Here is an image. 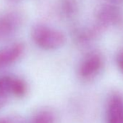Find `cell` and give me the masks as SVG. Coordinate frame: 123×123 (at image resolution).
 I'll list each match as a JSON object with an SVG mask.
<instances>
[{"mask_svg": "<svg viewBox=\"0 0 123 123\" xmlns=\"http://www.w3.org/2000/svg\"><path fill=\"white\" fill-rule=\"evenodd\" d=\"M31 38L36 46L44 50H55L62 46L66 41L61 31L46 24H36L31 30Z\"/></svg>", "mask_w": 123, "mask_h": 123, "instance_id": "obj_1", "label": "cell"}, {"mask_svg": "<svg viewBox=\"0 0 123 123\" xmlns=\"http://www.w3.org/2000/svg\"><path fill=\"white\" fill-rule=\"evenodd\" d=\"M23 23V14L15 10H10L0 13V42L14 36Z\"/></svg>", "mask_w": 123, "mask_h": 123, "instance_id": "obj_2", "label": "cell"}, {"mask_svg": "<svg viewBox=\"0 0 123 123\" xmlns=\"http://www.w3.org/2000/svg\"><path fill=\"white\" fill-rule=\"evenodd\" d=\"M104 61L102 55L97 51L88 54L81 61L78 68L79 76L85 80L94 79L103 69Z\"/></svg>", "mask_w": 123, "mask_h": 123, "instance_id": "obj_3", "label": "cell"}, {"mask_svg": "<svg viewBox=\"0 0 123 123\" xmlns=\"http://www.w3.org/2000/svg\"><path fill=\"white\" fill-rule=\"evenodd\" d=\"M26 92L27 85L23 79L10 75L0 76V96L7 98L10 96L22 97Z\"/></svg>", "mask_w": 123, "mask_h": 123, "instance_id": "obj_4", "label": "cell"}, {"mask_svg": "<svg viewBox=\"0 0 123 123\" xmlns=\"http://www.w3.org/2000/svg\"><path fill=\"white\" fill-rule=\"evenodd\" d=\"M24 49L25 46L20 42L0 49V69L6 68L15 63L23 56Z\"/></svg>", "mask_w": 123, "mask_h": 123, "instance_id": "obj_5", "label": "cell"}, {"mask_svg": "<svg viewBox=\"0 0 123 123\" xmlns=\"http://www.w3.org/2000/svg\"><path fill=\"white\" fill-rule=\"evenodd\" d=\"M106 123H123V98L119 93H113L108 100Z\"/></svg>", "mask_w": 123, "mask_h": 123, "instance_id": "obj_6", "label": "cell"}, {"mask_svg": "<svg viewBox=\"0 0 123 123\" xmlns=\"http://www.w3.org/2000/svg\"><path fill=\"white\" fill-rule=\"evenodd\" d=\"M27 123H56V116L52 110L43 109L36 111Z\"/></svg>", "mask_w": 123, "mask_h": 123, "instance_id": "obj_7", "label": "cell"}, {"mask_svg": "<svg viewBox=\"0 0 123 123\" xmlns=\"http://www.w3.org/2000/svg\"><path fill=\"white\" fill-rule=\"evenodd\" d=\"M78 10L75 0H62L60 3V11L65 18L73 16Z\"/></svg>", "mask_w": 123, "mask_h": 123, "instance_id": "obj_8", "label": "cell"}, {"mask_svg": "<svg viewBox=\"0 0 123 123\" xmlns=\"http://www.w3.org/2000/svg\"><path fill=\"white\" fill-rule=\"evenodd\" d=\"M116 63H117L118 70H119L120 73L123 76V49H121L117 54Z\"/></svg>", "mask_w": 123, "mask_h": 123, "instance_id": "obj_9", "label": "cell"}, {"mask_svg": "<svg viewBox=\"0 0 123 123\" xmlns=\"http://www.w3.org/2000/svg\"><path fill=\"white\" fill-rule=\"evenodd\" d=\"M0 123H23L18 117L12 116H5L0 117Z\"/></svg>", "mask_w": 123, "mask_h": 123, "instance_id": "obj_10", "label": "cell"}, {"mask_svg": "<svg viewBox=\"0 0 123 123\" xmlns=\"http://www.w3.org/2000/svg\"><path fill=\"white\" fill-rule=\"evenodd\" d=\"M7 98L0 96V109H1L5 106V104L7 103Z\"/></svg>", "mask_w": 123, "mask_h": 123, "instance_id": "obj_11", "label": "cell"}, {"mask_svg": "<svg viewBox=\"0 0 123 123\" xmlns=\"http://www.w3.org/2000/svg\"><path fill=\"white\" fill-rule=\"evenodd\" d=\"M8 1H10V2H18V1H20V0H8Z\"/></svg>", "mask_w": 123, "mask_h": 123, "instance_id": "obj_12", "label": "cell"}]
</instances>
